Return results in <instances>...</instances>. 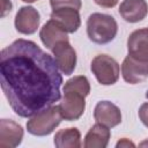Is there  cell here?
I'll return each instance as SVG.
<instances>
[{
    "label": "cell",
    "instance_id": "cell-2",
    "mask_svg": "<svg viewBox=\"0 0 148 148\" xmlns=\"http://www.w3.org/2000/svg\"><path fill=\"white\" fill-rule=\"evenodd\" d=\"M118 24L108 14L94 13L87 20V34L91 42L96 44H108L116 37Z\"/></svg>",
    "mask_w": 148,
    "mask_h": 148
},
{
    "label": "cell",
    "instance_id": "cell-13",
    "mask_svg": "<svg viewBox=\"0 0 148 148\" xmlns=\"http://www.w3.org/2000/svg\"><path fill=\"white\" fill-rule=\"evenodd\" d=\"M68 32L54 20L50 18L40 29L39 37L42 43L49 49L52 50L56 44L62 40H68Z\"/></svg>",
    "mask_w": 148,
    "mask_h": 148
},
{
    "label": "cell",
    "instance_id": "cell-17",
    "mask_svg": "<svg viewBox=\"0 0 148 148\" xmlns=\"http://www.w3.org/2000/svg\"><path fill=\"white\" fill-rule=\"evenodd\" d=\"M64 89H73V90L80 91V92L84 94L86 96H88L90 94V83L86 76L77 75V76H74V77L69 79L68 81H66Z\"/></svg>",
    "mask_w": 148,
    "mask_h": 148
},
{
    "label": "cell",
    "instance_id": "cell-12",
    "mask_svg": "<svg viewBox=\"0 0 148 148\" xmlns=\"http://www.w3.org/2000/svg\"><path fill=\"white\" fill-rule=\"evenodd\" d=\"M127 51L130 56L148 61V28L134 30L128 36Z\"/></svg>",
    "mask_w": 148,
    "mask_h": 148
},
{
    "label": "cell",
    "instance_id": "cell-6",
    "mask_svg": "<svg viewBox=\"0 0 148 148\" xmlns=\"http://www.w3.org/2000/svg\"><path fill=\"white\" fill-rule=\"evenodd\" d=\"M51 51L59 71L65 75H71L76 66V52L69 44V42H59Z\"/></svg>",
    "mask_w": 148,
    "mask_h": 148
},
{
    "label": "cell",
    "instance_id": "cell-22",
    "mask_svg": "<svg viewBox=\"0 0 148 148\" xmlns=\"http://www.w3.org/2000/svg\"><path fill=\"white\" fill-rule=\"evenodd\" d=\"M22 1H24V2H28V3H32V2H36L37 0H22Z\"/></svg>",
    "mask_w": 148,
    "mask_h": 148
},
{
    "label": "cell",
    "instance_id": "cell-10",
    "mask_svg": "<svg viewBox=\"0 0 148 148\" xmlns=\"http://www.w3.org/2000/svg\"><path fill=\"white\" fill-rule=\"evenodd\" d=\"M94 118L96 123L112 128L121 123V112L116 104L109 101H101L95 106Z\"/></svg>",
    "mask_w": 148,
    "mask_h": 148
},
{
    "label": "cell",
    "instance_id": "cell-15",
    "mask_svg": "<svg viewBox=\"0 0 148 148\" xmlns=\"http://www.w3.org/2000/svg\"><path fill=\"white\" fill-rule=\"evenodd\" d=\"M111 133L109 127L102 124H95L86 134L83 147L84 148H105L109 143Z\"/></svg>",
    "mask_w": 148,
    "mask_h": 148
},
{
    "label": "cell",
    "instance_id": "cell-4",
    "mask_svg": "<svg viewBox=\"0 0 148 148\" xmlns=\"http://www.w3.org/2000/svg\"><path fill=\"white\" fill-rule=\"evenodd\" d=\"M91 72L103 86H111L119 79V64L108 54H98L91 61Z\"/></svg>",
    "mask_w": 148,
    "mask_h": 148
},
{
    "label": "cell",
    "instance_id": "cell-19",
    "mask_svg": "<svg viewBox=\"0 0 148 148\" xmlns=\"http://www.w3.org/2000/svg\"><path fill=\"white\" fill-rule=\"evenodd\" d=\"M98 6L104 8H112L118 3V0H94Z\"/></svg>",
    "mask_w": 148,
    "mask_h": 148
},
{
    "label": "cell",
    "instance_id": "cell-18",
    "mask_svg": "<svg viewBox=\"0 0 148 148\" xmlns=\"http://www.w3.org/2000/svg\"><path fill=\"white\" fill-rule=\"evenodd\" d=\"M139 118L142 121V124L148 127V102L143 103L139 109Z\"/></svg>",
    "mask_w": 148,
    "mask_h": 148
},
{
    "label": "cell",
    "instance_id": "cell-7",
    "mask_svg": "<svg viewBox=\"0 0 148 148\" xmlns=\"http://www.w3.org/2000/svg\"><path fill=\"white\" fill-rule=\"evenodd\" d=\"M121 75L123 79L131 84L145 81L148 77V61L127 54L121 64Z\"/></svg>",
    "mask_w": 148,
    "mask_h": 148
},
{
    "label": "cell",
    "instance_id": "cell-14",
    "mask_svg": "<svg viewBox=\"0 0 148 148\" xmlns=\"http://www.w3.org/2000/svg\"><path fill=\"white\" fill-rule=\"evenodd\" d=\"M120 16L130 23L142 21L148 14V5L146 0H123L119 6Z\"/></svg>",
    "mask_w": 148,
    "mask_h": 148
},
{
    "label": "cell",
    "instance_id": "cell-9",
    "mask_svg": "<svg viewBox=\"0 0 148 148\" xmlns=\"http://www.w3.org/2000/svg\"><path fill=\"white\" fill-rule=\"evenodd\" d=\"M40 22V15L31 6H23L15 16V28L20 34L32 35L37 31Z\"/></svg>",
    "mask_w": 148,
    "mask_h": 148
},
{
    "label": "cell",
    "instance_id": "cell-1",
    "mask_svg": "<svg viewBox=\"0 0 148 148\" xmlns=\"http://www.w3.org/2000/svg\"><path fill=\"white\" fill-rule=\"evenodd\" d=\"M1 88L13 111L30 118L61 98L56 60L35 42L16 39L0 54Z\"/></svg>",
    "mask_w": 148,
    "mask_h": 148
},
{
    "label": "cell",
    "instance_id": "cell-16",
    "mask_svg": "<svg viewBox=\"0 0 148 148\" xmlns=\"http://www.w3.org/2000/svg\"><path fill=\"white\" fill-rule=\"evenodd\" d=\"M54 145L57 148H80L81 133L76 127L60 130L54 135Z\"/></svg>",
    "mask_w": 148,
    "mask_h": 148
},
{
    "label": "cell",
    "instance_id": "cell-5",
    "mask_svg": "<svg viewBox=\"0 0 148 148\" xmlns=\"http://www.w3.org/2000/svg\"><path fill=\"white\" fill-rule=\"evenodd\" d=\"M86 97L87 96L80 91L64 89V97L59 104V110L62 118L68 121L77 120L84 112Z\"/></svg>",
    "mask_w": 148,
    "mask_h": 148
},
{
    "label": "cell",
    "instance_id": "cell-20",
    "mask_svg": "<svg viewBox=\"0 0 148 148\" xmlns=\"http://www.w3.org/2000/svg\"><path fill=\"white\" fill-rule=\"evenodd\" d=\"M130 146H131V147H134L135 145H134L133 142H131L130 140H127L126 138L121 139V140H120V141H118V142H117V145H116V147H118V148H119V147H130Z\"/></svg>",
    "mask_w": 148,
    "mask_h": 148
},
{
    "label": "cell",
    "instance_id": "cell-11",
    "mask_svg": "<svg viewBox=\"0 0 148 148\" xmlns=\"http://www.w3.org/2000/svg\"><path fill=\"white\" fill-rule=\"evenodd\" d=\"M23 139V128L20 124L12 119L0 120V147L14 148L17 147Z\"/></svg>",
    "mask_w": 148,
    "mask_h": 148
},
{
    "label": "cell",
    "instance_id": "cell-21",
    "mask_svg": "<svg viewBox=\"0 0 148 148\" xmlns=\"http://www.w3.org/2000/svg\"><path fill=\"white\" fill-rule=\"evenodd\" d=\"M140 146H141V147H145V146H148V141H143V142H141V143H140Z\"/></svg>",
    "mask_w": 148,
    "mask_h": 148
},
{
    "label": "cell",
    "instance_id": "cell-3",
    "mask_svg": "<svg viewBox=\"0 0 148 148\" xmlns=\"http://www.w3.org/2000/svg\"><path fill=\"white\" fill-rule=\"evenodd\" d=\"M61 119L64 118L59 110V105H52L30 117L27 123V130L32 135L45 136L51 134L56 127L59 126Z\"/></svg>",
    "mask_w": 148,
    "mask_h": 148
},
{
    "label": "cell",
    "instance_id": "cell-8",
    "mask_svg": "<svg viewBox=\"0 0 148 148\" xmlns=\"http://www.w3.org/2000/svg\"><path fill=\"white\" fill-rule=\"evenodd\" d=\"M79 10L73 6H60L52 9L50 18L57 21L68 34H73L81 25Z\"/></svg>",
    "mask_w": 148,
    "mask_h": 148
}]
</instances>
